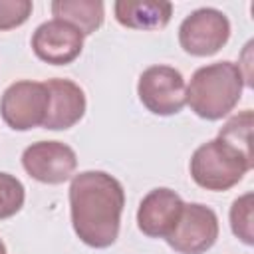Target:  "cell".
<instances>
[{
	"label": "cell",
	"mask_w": 254,
	"mask_h": 254,
	"mask_svg": "<svg viewBox=\"0 0 254 254\" xmlns=\"http://www.w3.org/2000/svg\"><path fill=\"white\" fill-rule=\"evenodd\" d=\"M123 185L105 171H81L69 183V214L75 236L89 248H109L121 226Z\"/></svg>",
	"instance_id": "obj_1"
},
{
	"label": "cell",
	"mask_w": 254,
	"mask_h": 254,
	"mask_svg": "<svg viewBox=\"0 0 254 254\" xmlns=\"http://www.w3.org/2000/svg\"><path fill=\"white\" fill-rule=\"evenodd\" d=\"M246 77L240 64L230 60L198 67L187 85V103L190 111L206 121L226 117L240 101Z\"/></svg>",
	"instance_id": "obj_2"
},
{
	"label": "cell",
	"mask_w": 254,
	"mask_h": 254,
	"mask_svg": "<svg viewBox=\"0 0 254 254\" xmlns=\"http://www.w3.org/2000/svg\"><path fill=\"white\" fill-rule=\"evenodd\" d=\"M252 157L240 153L236 147L218 137L196 147L189 163L192 181L200 189L212 192H222L236 187L244 175L252 171Z\"/></svg>",
	"instance_id": "obj_3"
},
{
	"label": "cell",
	"mask_w": 254,
	"mask_h": 254,
	"mask_svg": "<svg viewBox=\"0 0 254 254\" xmlns=\"http://www.w3.org/2000/svg\"><path fill=\"white\" fill-rule=\"evenodd\" d=\"M50 91L46 81L20 79L10 83L0 97V115L14 131L42 127L48 115Z\"/></svg>",
	"instance_id": "obj_4"
},
{
	"label": "cell",
	"mask_w": 254,
	"mask_h": 254,
	"mask_svg": "<svg viewBox=\"0 0 254 254\" xmlns=\"http://www.w3.org/2000/svg\"><path fill=\"white\" fill-rule=\"evenodd\" d=\"M139 101L153 115H177L187 103V83L179 69L171 65H151L137 81Z\"/></svg>",
	"instance_id": "obj_5"
},
{
	"label": "cell",
	"mask_w": 254,
	"mask_h": 254,
	"mask_svg": "<svg viewBox=\"0 0 254 254\" xmlns=\"http://www.w3.org/2000/svg\"><path fill=\"white\" fill-rule=\"evenodd\" d=\"M230 38V20L216 8H198L179 26L181 48L194 56L206 58L226 46Z\"/></svg>",
	"instance_id": "obj_6"
},
{
	"label": "cell",
	"mask_w": 254,
	"mask_h": 254,
	"mask_svg": "<svg viewBox=\"0 0 254 254\" xmlns=\"http://www.w3.org/2000/svg\"><path fill=\"white\" fill-rule=\"evenodd\" d=\"M218 232V216L210 206L185 202L177 226L165 240L179 254H204L214 246Z\"/></svg>",
	"instance_id": "obj_7"
},
{
	"label": "cell",
	"mask_w": 254,
	"mask_h": 254,
	"mask_svg": "<svg viewBox=\"0 0 254 254\" xmlns=\"http://www.w3.org/2000/svg\"><path fill=\"white\" fill-rule=\"evenodd\" d=\"M22 167L38 183L62 185L75 173L77 155L62 141H38L24 149Z\"/></svg>",
	"instance_id": "obj_8"
},
{
	"label": "cell",
	"mask_w": 254,
	"mask_h": 254,
	"mask_svg": "<svg viewBox=\"0 0 254 254\" xmlns=\"http://www.w3.org/2000/svg\"><path fill=\"white\" fill-rule=\"evenodd\" d=\"M83 50V34L67 22L48 20L32 34V52L50 65H67L79 58Z\"/></svg>",
	"instance_id": "obj_9"
},
{
	"label": "cell",
	"mask_w": 254,
	"mask_h": 254,
	"mask_svg": "<svg viewBox=\"0 0 254 254\" xmlns=\"http://www.w3.org/2000/svg\"><path fill=\"white\" fill-rule=\"evenodd\" d=\"M183 198L167 187L149 190L137 208V228L149 238H167L183 212Z\"/></svg>",
	"instance_id": "obj_10"
},
{
	"label": "cell",
	"mask_w": 254,
	"mask_h": 254,
	"mask_svg": "<svg viewBox=\"0 0 254 254\" xmlns=\"http://www.w3.org/2000/svg\"><path fill=\"white\" fill-rule=\"evenodd\" d=\"M46 87L50 91V105L42 127L50 131H62L79 123L87 107L83 89L75 81L64 77L48 79Z\"/></svg>",
	"instance_id": "obj_11"
},
{
	"label": "cell",
	"mask_w": 254,
	"mask_h": 254,
	"mask_svg": "<svg viewBox=\"0 0 254 254\" xmlns=\"http://www.w3.org/2000/svg\"><path fill=\"white\" fill-rule=\"evenodd\" d=\"M115 20L131 30H161L171 22L173 4L165 0H117Z\"/></svg>",
	"instance_id": "obj_12"
},
{
	"label": "cell",
	"mask_w": 254,
	"mask_h": 254,
	"mask_svg": "<svg viewBox=\"0 0 254 254\" xmlns=\"http://www.w3.org/2000/svg\"><path fill=\"white\" fill-rule=\"evenodd\" d=\"M52 14L56 20L67 22L77 28L83 38L97 32L105 16L101 0H54Z\"/></svg>",
	"instance_id": "obj_13"
},
{
	"label": "cell",
	"mask_w": 254,
	"mask_h": 254,
	"mask_svg": "<svg viewBox=\"0 0 254 254\" xmlns=\"http://www.w3.org/2000/svg\"><path fill=\"white\" fill-rule=\"evenodd\" d=\"M252 123H254V115L252 109H244L238 115H232L218 131V139L230 143L232 147H236L240 153L252 157Z\"/></svg>",
	"instance_id": "obj_14"
},
{
	"label": "cell",
	"mask_w": 254,
	"mask_h": 254,
	"mask_svg": "<svg viewBox=\"0 0 254 254\" xmlns=\"http://www.w3.org/2000/svg\"><path fill=\"white\" fill-rule=\"evenodd\" d=\"M252 206H254V194L252 192H244L242 196H238L232 206H230V228L232 234L244 242L246 246L254 244V216H252Z\"/></svg>",
	"instance_id": "obj_15"
},
{
	"label": "cell",
	"mask_w": 254,
	"mask_h": 254,
	"mask_svg": "<svg viewBox=\"0 0 254 254\" xmlns=\"http://www.w3.org/2000/svg\"><path fill=\"white\" fill-rule=\"evenodd\" d=\"M26 200V189L20 179L10 173H0V220L18 214Z\"/></svg>",
	"instance_id": "obj_16"
},
{
	"label": "cell",
	"mask_w": 254,
	"mask_h": 254,
	"mask_svg": "<svg viewBox=\"0 0 254 254\" xmlns=\"http://www.w3.org/2000/svg\"><path fill=\"white\" fill-rule=\"evenodd\" d=\"M32 0H0V32L20 28L32 16Z\"/></svg>",
	"instance_id": "obj_17"
},
{
	"label": "cell",
	"mask_w": 254,
	"mask_h": 254,
	"mask_svg": "<svg viewBox=\"0 0 254 254\" xmlns=\"http://www.w3.org/2000/svg\"><path fill=\"white\" fill-rule=\"evenodd\" d=\"M0 254H8V252H6V244H4L2 238H0Z\"/></svg>",
	"instance_id": "obj_18"
}]
</instances>
